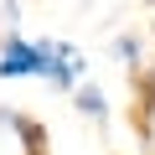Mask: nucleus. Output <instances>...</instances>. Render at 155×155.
<instances>
[{
	"mask_svg": "<svg viewBox=\"0 0 155 155\" xmlns=\"http://www.w3.org/2000/svg\"><path fill=\"white\" fill-rule=\"evenodd\" d=\"M36 57H41V83L57 93H72L88 78V57L62 36H36Z\"/></svg>",
	"mask_w": 155,
	"mask_h": 155,
	"instance_id": "1",
	"label": "nucleus"
},
{
	"mask_svg": "<svg viewBox=\"0 0 155 155\" xmlns=\"http://www.w3.org/2000/svg\"><path fill=\"white\" fill-rule=\"evenodd\" d=\"M16 78H41V57H36V36H26L21 26H5L0 36V83Z\"/></svg>",
	"mask_w": 155,
	"mask_h": 155,
	"instance_id": "2",
	"label": "nucleus"
},
{
	"mask_svg": "<svg viewBox=\"0 0 155 155\" xmlns=\"http://www.w3.org/2000/svg\"><path fill=\"white\" fill-rule=\"evenodd\" d=\"M72 109L83 114V119H93L98 129H109V119H114V109H109V93L93 83V78H83V83L72 88Z\"/></svg>",
	"mask_w": 155,
	"mask_h": 155,
	"instance_id": "3",
	"label": "nucleus"
},
{
	"mask_svg": "<svg viewBox=\"0 0 155 155\" xmlns=\"http://www.w3.org/2000/svg\"><path fill=\"white\" fill-rule=\"evenodd\" d=\"M109 52H114V62H119V67H129V72L140 67V36H114V41H109Z\"/></svg>",
	"mask_w": 155,
	"mask_h": 155,
	"instance_id": "4",
	"label": "nucleus"
},
{
	"mask_svg": "<svg viewBox=\"0 0 155 155\" xmlns=\"http://www.w3.org/2000/svg\"><path fill=\"white\" fill-rule=\"evenodd\" d=\"M21 5H26V0H0V11H5V26H21Z\"/></svg>",
	"mask_w": 155,
	"mask_h": 155,
	"instance_id": "5",
	"label": "nucleus"
}]
</instances>
